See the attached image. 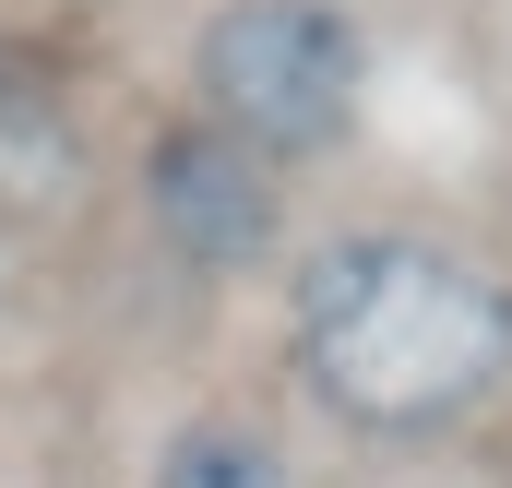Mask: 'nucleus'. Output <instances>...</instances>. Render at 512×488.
Listing matches in <instances>:
<instances>
[{
	"label": "nucleus",
	"instance_id": "1",
	"mask_svg": "<svg viewBox=\"0 0 512 488\" xmlns=\"http://www.w3.org/2000/svg\"><path fill=\"white\" fill-rule=\"evenodd\" d=\"M286 381L358 441H453L512 393V262L358 215L286 262Z\"/></svg>",
	"mask_w": 512,
	"mask_h": 488
},
{
	"label": "nucleus",
	"instance_id": "2",
	"mask_svg": "<svg viewBox=\"0 0 512 488\" xmlns=\"http://www.w3.org/2000/svg\"><path fill=\"white\" fill-rule=\"evenodd\" d=\"M179 120L227 131L274 179L346 155L370 120V24L346 0H215L191 24V108Z\"/></svg>",
	"mask_w": 512,
	"mask_h": 488
},
{
	"label": "nucleus",
	"instance_id": "3",
	"mask_svg": "<svg viewBox=\"0 0 512 488\" xmlns=\"http://www.w3.org/2000/svg\"><path fill=\"white\" fill-rule=\"evenodd\" d=\"M143 227L179 274L227 286V274H262L286 250V179L203 120H155L143 131Z\"/></svg>",
	"mask_w": 512,
	"mask_h": 488
},
{
	"label": "nucleus",
	"instance_id": "4",
	"mask_svg": "<svg viewBox=\"0 0 512 488\" xmlns=\"http://www.w3.org/2000/svg\"><path fill=\"white\" fill-rule=\"evenodd\" d=\"M84 131H72V96L48 84V60L0 48V203H48L72 179Z\"/></svg>",
	"mask_w": 512,
	"mask_h": 488
},
{
	"label": "nucleus",
	"instance_id": "5",
	"mask_svg": "<svg viewBox=\"0 0 512 488\" xmlns=\"http://www.w3.org/2000/svg\"><path fill=\"white\" fill-rule=\"evenodd\" d=\"M143 488H298V465H286V441H274L262 417L203 405V417H179V429L155 441V477Z\"/></svg>",
	"mask_w": 512,
	"mask_h": 488
}]
</instances>
